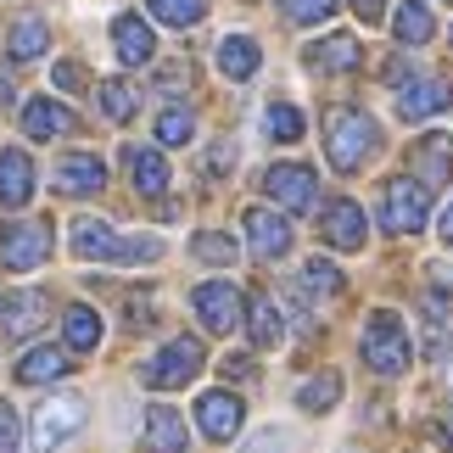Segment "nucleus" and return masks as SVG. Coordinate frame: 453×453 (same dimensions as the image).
<instances>
[{
    "instance_id": "obj_1",
    "label": "nucleus",
    "mask_w": 453,
    "mask_h": 453,
    "mask_svg": "<svg viewBox=\"0 0 453 453\" xmlns=\"http://www.w3.org/2000/svg\"><path fill=\"white\" fill-rule=\"evenodd\" d=\"M364 364H370L375 375H409L414 347H409V330L392 308H375L370 325H364Z\"/></svg>"
},
{
    "instance_id": "obj_2",
    "label": "nucleus",
    "mask_w": 453,
    "mask_h": 453,
    "mask_svg": "<svg viewBox=\"0 0 453 453\" xmlns=\"http://www.w3.org/2000/svg\"><path fill=\"white\" fill-rule=\"evenodd\" d=\"M375 124L364 118L358 107H336L325 118V151H330V168H342V173H353V168H364V157L375 151Z\"/></svg>"
},
{
    "instance_id": "obj_3",
    "label": "nucleus",
    "mask_w": 453,
    "mask_h": 453,
    "mask_svg": "<svg viewBox=\"0 0 453 453\" xmlns=\"http://www.w3.org/2000/svg\"><path fill=\"white\" fill-rule=\"evenodd\" d=\"M79 431H84V397L57 392V397H45V403L34 409L28 442H34V453H62L67 442L79 437Z\"/></svg>"
},
{
    "instance_id": "obj_4",
    "label": "nucleus",
    "mask_w": 453,
    "mask_h": 453,
    "mask_svg": "<svg viewBox=\"0 0 453 453\" xmlns=\"http://www.w3.org/2000/svg\"><path fill=\"white\" fill-rule=\"evenodd\" d=\"M431 213V196L420 180H387L380 185V230L392 235H414Z\"/></svg>"
},
{
    "instance_id": "obj_5",
    "label": "nucleus",
    "mask_w": 453,
    "mask_h": 453,
    "mask_svg": "<svg viewBox=\"0 0 453 453\" xmlns=\"http://www.w3.org/2000/svg\"><path fill=\"white\" fill-rule=\"evenodd\" d=\"M196 370H202V342H196V336H173L163 353L146 364V387L173 392V387H185V380L196 375Z\"/></svg>"
},
{
    "instance_id": "obj_6",
    "label": "nucleus",
    "mask_w": 453,
    "mask_h": 453,
    "mask_svg": "<svg viewBox=\"0 0 453 453\" xmlns=\"http://www.w3.org/2000/svg\"><path fill=\"white\" fill-rule=\"evenodd\" d=\"M264 190L286 207V213H308L313 196H319V180H313V168H303V163H274L264 173Z\"/></svg>"
},
{
    "instance_id": "obj_7",
    "label": "nucleus",
    "mask_w": 453,
    "mask_h": 453,
    "mask_svg": "<svg viewBox=\"0 0 453 453\" xmlns=\"http://www.w3.org/2000/svg\"><path fill=\"white\" fill-rule=\"evenodd\" d=\"M190 308H196V319L213 330V336H230L235 319H241V291L230 280H207V286H196Z\"/></svg>"
},
{
    "instance_id": "obj_8",
    "label": "nucleus",
    "mask_w": 453,
    "mask_h": 453,
    "mask_svg": "<svg viewBox=\"0 0 453 453\" xmlns=\"http://www.w3.org/2000/svg\"><path fill=\"white\" fill-rule=\"evenodd\" d=\"M0 257H6V269H40L45 257H50V224H45V219L12 224V230H6V247H0Z\"/></svg>"
},
{
    "instance_id": "obj_9",
    "label": "nucleus",
    "mask_w": 453,
    "mask_h": 453,
    "mask_svg": "<svg viewBox=\"0 0 453 453\" xmlns=\"http://www.w3.org/2000/svg\"><path fill=\"white\" fill-rule=\"evenodd\" d=\"M196 426L207 442H230L241 431V397L235 392H202L196 397Z\"/></svg>"
},
{
    "instance_id": "obj_10",
    "label": "nucleus",
    "mask_w": 453,
    "mask_h": 453,
    "mask_svg": "<svg viewBox=\"0 0 453 453\" xmlns=\"http://www.w3.org/2000/svg\"><path fill=\"white\" fill-rule=\"evenodd\" d=\"M453 107V79H420V84H403L397 90V118H409V124H420V118Z\"/></svg>"
},
{
    "instance_id": "obj_11",
    "label": "nucleus",
    "mask_w": 453,
    "mask_h": 453,
    "mask_svg": "<svg viewBox=\"0 0 453 453\" xmlns=\"http://www.w3.org/2000/svg\"><path fill=\"white\" fill-rule=\"evenodd\" d=\"M247 241H252V252L257 257H286L291 252V224L280 213H269V207H247Z\"/></svg>"
},
{
    "instance_id": "obj_12",
    "label": "nucleus",
    "mask_w": 453,
    "mask_h": 453,
    "mask_svg": "<svg viewBox=\"0 0 453 453\" xmlns=\"http://www.w3.org/2000/svg\"><path fill=\"white\" fill-rule=\"evenodd\" d=\"M101 185H107V163H101L96 151L62 157V168H57V190H62V196H96Z\"/></svg>"
},
{
    "instance_id": "obj_13",
    "label": "nucleus",
    "mask_w": 453,
    "mask_h": 453,
    "mask_svg": "<svg viewBox=\"0 0 453 453\" xmlns=\"http://www.w3.org/2000/svg\"><path fill=\"white\" fill-rule=\"evenodd\" d=\"M118 247L124 235L101 219H73V257H90V264H118Z\"/></svg>"
},
{
    "instance_id": "obj_14",
    "label": "nucleus",
    "mask_w": 453,
    "mask_h": 453,
    "mask_svg": "<svg viewBox=\"0 0 453 453\" xmlns=\"http://www.w3.org/2000/svg\"><path fill=\"white\" fill-rule=\"evenodd\" d=\"M414 180H420L426 190L453 180V141L448 134H426V141L414 146Z\"/></svg>"
},
{
    "instance_id": "obj_15",
    "label": "nucleus",
    "mask_w": 453,
    "mask_h": 453,
    "mask_svg": "<svg viewBox=\"0 0 453 453\" xmlns=\"http://www.w3.org/2000/svg\"><path fill=\"white\" fill-rule=\"evenodd\" d=\"M364 207L358 202H330V213H325V241L336 252H358L364 247Z\"/></svg>"
},
{
    "instance_id": "obj_16",
    "label": "nucleus",
    "mask_w": 453,
    "mask_h": 453,
    "mask_svg": "<svg viewBox=\"0 0 453 453\" xmlns=\"http://www.w3.org/2000/svg\"><path fill=\"white\" fill-rule=\"evenodd\" d=\"M67 370H73L67 347H34V353L17 358V380H23V387H50V380H62Z\"/></svg>"
},
{
    "instance_id": "obj_17",
    "label": "nucleus",
    "mask_w": 453,
    "mask_h": 453,
    "mask_svg": "<svg viewBox=\"0 0 453 453\" xmlns=\"http://www.w3.org/2000/svg\"><path fill=\"white\" fill-rule=\"evenodd\" d=\"M112 45H118V62H124V67H141V62H151V50H157L151 28H146V17H129V12L112 23Z\"/></svg>"
},
{
    "instance_id": "obj_18",
    "label": "nucleus",
    "mask_w": 453,
    "mask_h": 453,
    "mask_svg": "<svg viewBox=\"0 0 453 453\" xmlns=\"http://www.w3.org/2000/svg\"><path fill=\"white\" fill-rule=\"evenodd\" d=\"M303 62L319 67V73H353V67H358V40H353V34H330V40L303 50Z\"/></svg>"
},
{
    "instance_id": "obj_19",
    "label": "nucleus",
    "mask_w": 453,
    "mask_h": 453,
    "mask_svg": "<svg viewBox=\"0 0 453 453\" xmlns=\"http://www.w3.org/2000/svg\"><path fill=\"white\" fill-rule=\"evenodd\" d=\"M23 129L34 134V141H57V134L73 129V112L62 107V101H45V96H34L23 101Z\"/></svg>"
},
{
    "instance_id": "obj_20",
    "label": "nucleus",
    "mask_w": 453,
    "mask_h": 453,
    "mask_svg": "<svg viewBox=\"0 0 453 453\" xmlns=\"http://www.w3.org/2000/svg\"><path fill=\"white\" fill-rule=\"evenodd\" d=\"M34 196V163H28V151H0V202L6 207H23Z\"/></svg>"
},
{
    "instance_id": "obj_21",
    "label": "nucleus",
    "mask_w": 453,
    "mask_h": 453,
    "mask_svg": "<svg viewBox=\"0 0 453 453\" xmlns=\"http://www.w3.org/2000/svg\"><path fill=\"white\" fill-rule=\"evenodd\" d=\"M146 448L151 453H185V420L163 403L146 409Z\"/></svg>"
},
{
    "instance_id": "obj_22",
    "label": "nucleus",
    "mask_w": 453,
    "mask_h": 453,
    "mask_svg": "<svg viewBox=\"0 0 453 453\" xmlns=\"http://www.w3.org/2000/svg\"><path fill=\"white\" fill-rule=\"evenodd\" d=\"M129 173H134V190L141 196H163L168 190V163H163V151H151V146H129Z\"/></svg>"
},
{
    "instance_id": "obj_23",
    "label": "nucleus",
    "mask_w": 453,
    "mask_h": 453,
    "mask_svg": "<svg viewBox=\"0 0 453 453\" xmlns=\"http://www.w3.org/2000/svg\"><path fill=\"white\" fill-rule=\"evenodd\" d=\"M40 319H45V297H40V291H12V297L0 303V325H6V336H28Z\"/></svg>"
},
{
    "instance_id": "obj_24",
    "label": "nucleus",
    "mask_w": 453,
    "mask_h": 453,
    "mask_svg": "<svg viewBox=\"0 0 453 453\" xmlns=\"http://www.w3.org/2000/svg\"><path fill=\"white\" fill-rule=\"evenodd\" d=\"M257 40H247V34H230V40L219 45V67H224V79H252L257 73Z\"/></svg>"
},
{
    "instance_id": "obj_25",
    "label": "nucleus",
    "mask_w": 453,
    "mask_h": 453,
    "mask_svg": "<svg viewBox=\"0 0 453 453\" xmlns=\"http://www.w3.org/2000/svg\"><path fill=\"white\" fill-rule=\"evenodd\" d=\"M392 28H397L403 45H426L431 34H437V17H431V6H420V0H403L397 17H392Z\"/></svg>"
},
{
    "instance_id": "obj_26",
    "label": "nucleus",
    "mask_w": 453,
    "mask_h": 453,
    "mask_svg": "<svg viewBox=\"0 0 453 453\" xmlns=\"http://www.w3.org/2000/svg\"><path fill=\"white\" fill-rule=\"evenodd\" d=\"M62 336H67V347H79V353H90V347L101 342V319H96V308L73 303V308L62 313Z\"/></svg>"
},
{
    "instance_id": "obj_27",
    "label": "nucleus",
    "mask_w": 453,
    "mask_h": 453,
    "mask_svg": "<svg viewBox=\"0 0 453 453\" xmlns=\"http://www.w3.org/2000/svg\"><path fill=\"white\" fill-rule=\"evenodd\" d=\"M247 325H252V347H280V336H286V325H280V313H274L269 297L247 303Z\"/></svg>"
},
{
    "instance_id": "obj_28",
    "label": "nucleus",
    "mask_w": 453,
    "mask_h": 453,
    "mask_svg": "<svg viewBox=\"0 0 453 453\" xmlns=\"http://www.w3.org/2000/svg\"><path fill=\"white\" fill-rule=\"evenodd\" d=\"M336 397H342V375H313V380H303V392H297V409L303 414H325L330 403H336Z\"/></svg>"
},
{
    "instance_id": "obj_29",
    "label": "nucleus",
    "mask_w": 453,
    "mask_h": 453,
    "mask_svg": "<svg viewBox=\"0 0 453 453\" xmlns=\"http://www.w3.org/2000/svg\"><path fill=\"white\" fill-rule=\"evenodd\" d=\"M45 45H50V34L40 17H23V23L12 28V62H34V57H45Z\"/></svg>"
},
{
    "instance_id": "obj_30",
    "label": "nucleus",
    "mask_w": 453,
    "mask_h": 453,
    "mask_svg": "<svg viewBox=\"0 0 453 453\" xmlns=\"http://www.w3.org/2000/svg\"><path fill=\"white\" fill-rule=\"evenodd\" d=\"M134 107H141L134 84H124V79H107V84H101V112H107L112 124H129V118H134Z\"/></svg>"
},
{
    "instance_id": "obj_31",
    "label": "nucleus",
    "mask_w": 453,
    "mask_h": 453,
    "mask_svg": "<svg viewBox=\"0 0 453 453\" xmlns=\"http://www.w3.org/2000/svg\"><path fill=\"white\" fill-rule=\"evenodd\" d=\"M202 12H207V0H151V17H157V23H168V28L202 23Z\"/></svg>"
},
{
    "instance_id": "obj_32",
    "label": "nucleus",
    "mask_w": 453,
    "mask_h": 453,
    "mask_svg": "<svg viewBox=\"0 0 453 453\" xmlns=\"http://www.w3.org/2000/svg\"><path fill=\"white\" fill-rule=\"evenodd\" d=\"M190 252H196L202 264H213V269H224V264H235V257H241V247H235L230 235H219V230L196 235V241H190Z\"/></svg>"
},
{
    "instance_id": "obj_33",
    "label": "nucleus",
    "mask_w": 453,
    "mask_h": 453,
    "mask_svg": "<svg viewBox=\"0 0 453 453\" xmlns=\"http://www.w3.org/2000/svg\"><path fill=\"white\" fill-rule=\"evenodd\" d=\"M303 280H308L313 297H336V291H342V274H336L330 257H308V264H303Z\"/></svg>"
},
{
    "instance_id": "obj_34",
    "label": "nucleus",
    "mask_w": 453,
    "mask_h": 453,
    "mask_svg": "<svg viewBox=\"0 0 453 453\" xmlns=\"http://www.w3.org/2000/svg\"><path fill=\"white\" fill-rule=\"evenodd\" d=\"M190 134H196V118H190L185 107H168L163 118H157V141L163 146H185Z\"/></svg>"
},
{
    "instance_id": "obj_35",
    "label": "nucleus",
    "mask_w": 453,
    "mask_h": 453,
    "mask_svg": "<svg viewBox=\"0 0 453 453\" xmlns=\"http://www.w3.org/2000/svg\"><path fill=\"white\" fill-rule=\"evenodd\" d=\"M269 134L274 141H303V112L291 101H274L269 107Z\"/></svg>"
},
{
    "instance_id": "obj_36",
    "label": "nucleus",
    "mask_w": 453,
    "mask_h": 453,
    "mask_svg": "<svg viewBox=\"0 0 453 453\" xmlns=\"http://www.w3.org/2000/svg\"><path fill=\"white\" fill-rule=\"evenodd\" d=\"M280 12H286V23H325L330 12H336V0H280Z\"/></svg>"
},
{
    "instance_id": "obj_37",
    "label": "nucleus",
    "mask_w": 453,
    "mask_h": 453,
    "mask_svg": "<svg viewBox=\"0 0 453 453\" xmlns=\"http://www.w3.org/2000/svg\"><path fill=\"white\" fill-rule=\"evenodd\" d=\"M23 448V426H17V409L0 397V453H17Z\"/></svg>"
},
{
    "instance_id": "obj_38",
    "label": "nucleus",
    "mask_w": 453,
    "mask_h": 453,
    "mask_svg": "<svg viewBox=\"0 0 453 453\" xmlns=\"http://www.w3.org/2000/svg\"><path fill=\"white\" fill-rule=\"evenodd\" d=\"M241 453H291V437H286V431H257Z\"/></svg>"
},
{
    "instance_id": "obj_39",
    "label": "nucleus",
    "mask_w": 453,
    "mask_h": 453,
    "mask_svg": "<svg viewBox=\"0 0 453 453\" xmlns=\"http://www.w3.org/2000/svg\"><path fill=\"white\" fill-rule=\"evenodd\" d=\"M50 79H57V90H84V67L79 62H57V73H50Z\"/></svg>"
},
{
    "instance_id": "obj_40",
    "label": "nucleus",
    "mask_w": 453,
    "mask_h": 453,
    "mask_svg": "<svg viewBox=\"0 0 453 453\" xmlns=\"http://www.w3.org/2000/svg\"><path fill=\"white\" fill-rule=\"evenodd\" d=\"M353 6H358V17H364V23H375V17H380V6H387V0H353Z\"/></svg>"
},
{
    "instance_id": "obj_41",
    "label": "nucleus",
    "mask_w": 453,
    "mask_h": 453,
    "mask_svg": "<svg viewBox=\"0 0 453 453\" xmlns=\"http://www.w3.org/2000/svg\"><path fill=\"white\" fill-rule=\"evenodd\" d=\"M442 241L453 247V202H448V213H442Z\"/></svg>"
}]
</instances>
